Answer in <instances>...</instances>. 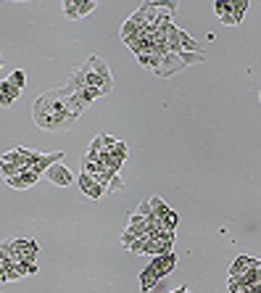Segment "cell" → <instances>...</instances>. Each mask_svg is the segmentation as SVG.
Instances as JSON below:
<instances>
[{
    "label": "cell",
    "mask_w": 261,
    "mask_h": 293,
    "mask_svg": "<svg viewBox=\"0 0 261 293\" xmlns=\"http://www.w3.org/2000/svg\"><path fill=\"white\" fill-rule=\"evenodd\" d=\"M19 95H21V90H19V87H14V85L8 82V79H0V106H3V109L14 106Z\"/></svg>",
    "instance_id": "obj_8"
},
{
    "label": "cell",
    "mask_w": 261,
    "mask_h": 293,
    "mask_svg": "<svg viewBox=\"0 0 261 293\" xmlns=\"http://www.w3.org/2000/svg\"><path fill=\"white\" fill-rule=\"evenodd\" d=\"M148 241H151V235H140L137 241L129 243V251H135V254H142V251H145V246H148Z\"/></svg>",
    "instance_id": "obj_21"
},
{
    "label": "cell",
    "mask_w": 261,
    "mask_h": 293,
    "mask_svg": "<svg viewBox=\"0 0 261 293\" xmlns=\"http://www.w3.org/2000/svg\"><path fill=\"white\" fill-rule=\"evenodd\" d=\"M156 11H164V13H169V16H174V13L179 11V3L177 0H156Z\"/></svg>",
    "instance_id": "obj_15"
},
{
    "label": "cell",
    "mask_w": 261,
    "mask_h": 293,
    "mask_svg": "<svg viewBox=\"0 0 261 293\" xmlns=\"http://www.w3.org/2000/svg\"><path fill=\"white\" fill-rule=\"evenodd\" d=\"M179 58L185 61V66H190V63H201V61H206V53H185V50H182V53H179Z\"/></svg>",
    "instance_id": "obj_20"
},
{
    "label": "cell",
    "mask_w": 261,
    "mask_h": 293,
    "mask_svg": "<svg viewBox=\"0 0 261 293\" xmlns=\"http://www.w3.org/2000/svg\"><path fill=\"white\" fill-rule=\"evenodd\" d=\"M151 209H153V217H156V219H164V217L169 214V211H172V209H169V206L161 201L159 196H153V198H151Z\"/></svg>",
    "instance_id": "obj_13"
},
{
    "label": "cell",
    "mask_w": 261,
    "mask_h": 293,
    "mask_svg": "<svg viewBox=\"0 0 261 293\" xmlns=\"http://www.w3.org/2000/svg\"><path fill=\"white\" fill-rule=\"evenodd\" d=\"M258 101H261V92H258Z\"/></svg>",
    "instance_id": "obj_29"
},
{
    "label": "cell",
    "mask_w": 261,
    "mask_h": 293,
    "mask_svg": "<svg viewBox=\"0 0 261 293\" xmlns=\"http://www.w3.org/2000/svg\"><path fill=\"white\" fill-rule=\"evenodd\" d=\"M63 161V153H40L34 158V164H32V172H37V175H45V172L53 167V164H61Z\"/></svg>",
    "instance_id": "obj_7"
},
{
    "label": "cell",
    "mask_w": 261,
    "mask_h": 293,
    "mask_svg": "<svg viewBox=\"0 0 261 293\" xmlns=\"http://www.w3.org/2000/svg\"><path fill=\"white\" fill-rule=\"evenodd\" d=\"M137 214L140 217H153V209H151V198H145V201H140V206H137Z\"/></svg>",
    "instance_id": "obj_25"
},
{
    "label": "cell",
    "mask_w": 261,
    "mask_h": 293,
    "mask_svg": "<svg viewBox=\"0 0 261 293\" xmlns=\"http://www.w3.org/2000/svg\"><path fill=\"white\" fill-rule=\"evenodd\" d=\"M227 285H230V293H248V285L243 283V280H227Z\"/></svg>",
    "instance_id": "obj_24"
},
{
    "label": "cell",
    "mask_w": 261,
    "mask_h": 293,
    "mask_svg": "<svg viewBox=\"0 0 261 293\" xmlns=\"http://www.w3.org/2000/svg\"><path fill=\"white\" fill-rule=\"evenodd\" d=\"M63 13H66L69 21H77V0H66L63 3Z\"/></svg>",
    "instance_id": "obj_23"
},
{
    "label": "cell",
    "mask_w": 261,
    "mask_h": 293,
    "mask_svg": "<svg viewBox=\"0 0 261 293\" xmlns=\"http://www.w3.org/2000/svg\"><path fill=\"white\" fill-rule=\"evenodd\" d=\"M11 259V241L0 243V262H8Z\"/></svg>",
    "instance_id": "obj_26"
},
{
    "label": "cell",
    "mask_w": 261,
    "mask_h": 293,
    "mask_svg": "<svg viewBox=\"0 0 261 293\" xmlns=\"http://www.w3.org/2000/svg\"><path fill=\"white\" fill-rule=\"evenodd\" d=\"M0 61H3V58H0Z\"/></svg>",
    "instance_id": "obj_30"
},
{
    "label": "cell",
    "mask_w": 261,
    "mask_h": 293,
    "mask_svg": "<svg viewBox=\"0 0 261 293\" xmlns=\"http://www.w3.org/2000/svg\"><path fill=\"white\" fill-rule=\"evenodd\" d=\"M77 185H80V190H82L87 198H93V201H100V198L106 196V188H103V185H98L90 175H85V172H82L80 177H77Z\"/></svg>",
    "instance_id": "obj_5"
},
{
    "label": "cell",
    "mask_w": 261,
    "mask_h": 293,
    "mask_svg": "<svg viewBox=\"0 0 261 293\" xmlns=\"http://www.w3.org/2000/svg\"><path fill=\"white\" fill-rule=\"evenodd\" d=\"M156 285H159V277H156V275L145 267V270L140 272V290H142V293H148V290H153Z\"/></svg>",
    "instance_id": "obj_12"
},
{
    "label": "cell",
    "mask_w": 261,
    "mask_h": 293,
    "mask_svg": "<svg viewBox=\"0 0 261 293\" xmlns=\"http://www.w3.org/2000/svg\"><path fill=\"white\" fill-rule=\"evenodd\" d=\"M248 0H232V13H235V21H243V16H245V11H248Z\"/></svg>",
    "instance_id": "obj_16"
},
{
    "label": "cell",
    "mask_w": 261,
    "mask_h": 293,
    "mask_svg": "<svg viewBox=\"0 0 261 293\" xmlns=\"http://www.w3.org/2000/svg\"><path fill=\"white\" fill-rule=\"evenodd\" d=\"M95 8H98L95 0H85V3H80V0H77V19H82V16H87V13H93Z\"/></svg>",
    "instance_id": "obj_17"
},
{
    "label": "cell",
    "mask_w": 261,
    "mask_h": 293,
    "mask_svg": "<svg viewBox=\"0 0 261 293\" xmlns=\"http://www.w3.org/2000/svg\"><path fill=\"white\" fill-rule=\"evenodd\" d=\"M114 158H119V161H124V158H127V153H129V148H127V143H122V140H116V145H114V148L108 151Z\"/></svg>",
    "instance_id": "obj_19"
},
{
    "label": "cell",
    "mask_w": 261,
    "mask_h": 293,
    "mask_svg": "<svg viewBox=\"0 0 261 293\" xmlns=\"http://www.w3.org/2000/svg\"><path fill=\"white\" fill-rule=\"evenodd\" d=\"M45 175H48V180L53 182L56 188H69L71 182H77V177L71 175V169L63 164V161H61V164H53V167L45 172Z\"/></svg>",
    "instance_id": "obj_3"
},
{
    "label": "cell",
    "mask_w": 261,
    "mask_h": 293,
    "mask_svg": "<svg viewBox=\"0 0 261 293\" xmlns=\"http://www.w3.org/2000/svg\"><path fill=\"white\" fill-rule=\"evenodd\" d=\"M21 272L24 275H37V264L34 262H21Z\"/></svg>",
    "instance_id": "obj_27"
},
{
    "label": "cell",
    "mask_w": 261,
    "mask_h": 293,
    "mask_svg": "<svg viewBox=\"0 0 261 293\" xmlns=\"http://www.w3.org/2000/svg\"><path fill=\"white\" fill-rule=\"evenodd\" d=\"M258 267V259L253 256H238L232 262V267H230V277H235V280H240V277H245L251 270Z\"/></svg>",
    "instance_id": "obj_6"
},
{
    "label": "cell",
    "mask_w": 261,
    "mask_h": 293,
    "mask_svg": "<svg viewBox=\"0 0 261 293\" xmlns=\"http://www.w3.org/2000/svg\"><path fill=\"white\" fill-rule=\"evenodd\" d=\"M8 79V82L11 85H14V87H24V85H27V72H21V69H16V72H11V77H6Z\"/></svg>",
    "instance_id": "obj_18"
},
{
    "label": "cell",
    "mask_w": 261,
    "mask_h": 293,
    "mask_svg": "<svg viewBox=\"0 0 261 293\" xmlns=\"http://www.w3.org/2000/svg\"><path fill=\"white\" fill-rule=\"evenodd\" d=\"M137 61H140V66H142V69H151V72H156V69H159V63H161V56H159V53H140V56H137Z\"/></svg>",
    "instance_id": "obj_11"
},
{
    "label": "cell",
    "mask_w": 261,
    "mask_h": 293,
    "mask_svg": "<svg viewBox=\"0 0 261 293\" xmlns=\"http://www.w3.org/2000/svg\"><path fill=\"white\" fill-rule=\"evenodd\" d=\"M87 61H90V66H93V72L100 77V95H108V92L114 90V77H111L108 63L103 61L100 56H90Z\"/></svg>",
    "instance_id": "obj_1"
},
{
    "label": "cell",
    "mask_w": 261,
    "mask_h": 293,
    "mask_svg": "<svg viewBox=\"0 0 261 293\" xmlns=\"http://www.w3.org/2000/svg\"><path fill=\"white\" fill-rule=\"evenodd\" d=\"M82 69H85V85H87V87H95V90H100V77L93 72V66H90V61L82 66Z\"/></svg>",
    "instance_id": "obj_14"
},
{
    "label": "cell",
    "mask_w": 261,
    "mask_h": 293,
    "mask_svg": "<svg viewBox=\"0 0 261 293\" xmlns=\"http://www.w3.org/2000/svg\"><path fill=\"white\" fill-rule=\"evenodd\" d=\"M177 43L185 53H203V45L198 43V40H193L188 32H182V29H177Z\"/></svg>",
    "instance_id": "obj_9"
},
{
    "label": "cell",
    "mask_w": 261,
    "mask_h": 293,
    "mask_svg": "<svg viewBox=\"0 0 261 293\" xmlns=\"http://www.w3.org/2000/svg\"><path fill=\"white\" fill-rule=\"evenodd\" d=\"M169 293H188V285H179L177 290H169Z\"/></svg>",
    "instance_id": "obj_28"
},
{
    "label": "cell",
    "mask_w": 261,
    "mask_h": 293,
    "mask_svg": "<svg viewBox=\"0 0 261 293\" xmlns=\"http://www.w3.org/2000/svg\"><path fill=\"white\" fill-rule=\"evenodd\" d=\"M185 69V61L179 58V53H166V56H161V63H159V69H156L153 74H159V77H174L177 72Z\"/></svg>",
    "instance_id": "obj_4"
},
{
    "label": "cell",
    "mask_w": 261,
    "mask_h": 293,
    "mask_svg": "<svg viewBox=\"0 0 261 293\" xmlns=\"http://www.w3.org/2000/svg\"><path fill=\"white\" fill-rule=\"evenodd\" d=\"M174 267H177V254H174V251L161 254V256H153V262L148 264V270L159 277V280H164L169 272H174Z\"/></svg>",
    "instance_id": "obj_2"
},
{
    "label": "cell",
    "mask_w": 261,
    "mask_h": 293,
    "mask_svg": "<svg viewBox=\"0 0 261 293\" xmlns=\"http://www.w3.org/2000/svg\"><path fill=\"white\" fill-rule=\"evenodd\" d=\"M214 11H216V16H219L221 24H227V26L238 24V21H235V13H232V3H216Z\"/></svg>",
    "instance_id": "obj_10"
},
{
    "label": "cell",
    "mask_w": 261,
    "mask_h": 293,
    "mask_svg": "<svg viewBox=\"0 0 261 293\" xmlns=\"http://www.w3.org/2000/svg\"><path fill=\"white\" fill-rule=\"evenodd\" d=\"M122 188H124V180L119 175H111V180L106 185V193H116V190H122Z\"/></svg>",
    "instance_id": "obj_22"
}]
</instances>
